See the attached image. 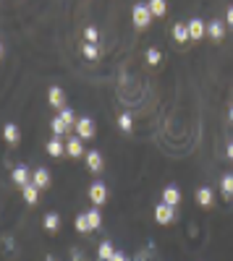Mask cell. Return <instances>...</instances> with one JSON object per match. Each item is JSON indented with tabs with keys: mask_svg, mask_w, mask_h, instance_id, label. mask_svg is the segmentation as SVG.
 <instances>
[{
	"mask_svg": "<svg viewBox=\"0 0 233 261\" xmlns=\"http://www.w3.org/2000/svg\"><path fill=\"white\" fill-rule=\"evenodd\" d=\"M131 16H134V26H139V29H147V26H150V21H152L150 5H142V3H136V5H134Z\"/></svg>",
	"mask_w": 233,
	"mask_h": 261,
	"instance_id": "cell-1",
	"label": "cell"
},
{
	"mask_svg": "<svg viewBox=\"0 0 233 261\" xmlns=\"http://www.w3.org/2000/svg\"><path fill=\"white\" fill-rule=\"evenodd\" d=\"M89 201L95 204V207H102V204L108 201V188H105V183L95 180V183L89 185Z\"/></svg>",
	"mask_w": 233,
	"mask_h": 261,
	"instance_id": "cell-2",
	"label": "cell"
},
{
	"mask_svg": "<svg viewBox=\"0 0 233 261\" xmlns=\"http://www.w3.org/2000/svg\"><path fill=\"white\" fill-rule=\"evenodd\" d=\"M73 130H76L79 138H95V120L92 118H79Z\"/></svg>",
	"mask_w": 233,
	"mask_h": 261,
	"instance_id": "cell-3",
	"label": "cell"
},
{
	"mask_svg": "<svg viewBox=\"0 0 233 261\" xmlns=\"http://www.w3.org/2000/svg\"><path fill=\"white\" fill-rule=\"evenodd\" d=\"M155 219L160 222V225H171V222L175 219L173 207H168V204H157L155 207Z\"/></svg>",
	"mask_w": 233,
	"mask_h": 261,
	"instance_id": "cell-4",
	"label": "cell"
},
{
	"mask_svg": "<svg viewBox=\"0 0 233 261\" xmlns=\"http://www.w3.org/2000/svg\"><path fill=\"white\" fill-rule=\"evenodd\" d=\"M32 183L37 185V188H50V173L45 170V167H37V170L32 173Z\"/></svg>",
	"mask_w": 233,
	"mask_h": 261,
	"instance_id": "cell-5",
	"label": "cell"
},
{
	"mask_svg": "<svg viewBox=\"0 0 233 261\" xmlns=\"http://www.w3.org/2000/svg\"><path fill=\"white\" fill-rule=\"evenodd\" d=\"M181 201V191L175 188V185H165L163 188V204H168V207H178Z\"/></svg>",
	"mask_w": 233,
	"mask_h": 261,
	"instance_id": "cell-6",
	"label": "cell"
},
{
	"mask_svg": "<svg viewBox=\"0 0 233 261\" xmlns=\"http://www.w3.org/2000/svg\"><path fill=\"white\" fill-rule=\"evenodd\" d=\"M11 178H13V183H16V185H21V188H24V185H29V178H32V175H29V167H24V165L13 167Z\"/></svg>",
	"mask_w": 233,
	"mask_h": 261,
	"instance_id": "cell-7",
	"label": "cell"
},
{
	"mask_svg": "<svg viewBox=\"0 0 233 261\" xmlns=\"http://www.w3.org/2000/svg\"><path fill=\"white\" fill-rule=\"evenodd\" d=\"M3 138L11 146H16L18 141H21V130H18V126L16 123H5V128H3Z\"/></svg>",
	"mask_w": 233,
	"mask_h": 261,
	"instance_id": "cell-8",
	"label": "cell"
},
{
	"mask_svg": "<svg viewBox=\"0 0 233 261\" xmlns=\"http://www.w3.org/2000/svg\"><path fill=\"white\" fill-rule=\"evenodd\" d=\"M48 102L53 107H66V94H63V89L60 87H50V91H48Z\"/></svg>",
	"mask_w": 233,
	"mask_h": 261,
	"instance_id": "cell-9",
	"label": "cell"
},
{
	"mask_svg": "<svg viewBox=\"0 0 233 261\" xmlns=\"http://www.w3.org/2000/svg\"><path fill=\"white\" fill-rule=\"evenodd\" d=\"M66 154H68V157H87V154H84V146H81V138H79V136L68 138V144H66Z\"/></svg>",
	"mask_w": 233,
	"mask_h": 261,
	"instance_id": "cell-10",
	"label": "cell"
},
{
	"mask_svg": "<svg viewBox=\"0 0 233 261\" xmlns=\"http://www.w3.org/2000/svg\"><path fill=\"white\" fill-rule=\"evenodd\" d=\"M21 196H24L26 204H32V207H34V204L40 201V188H37L34 183H29V185H24V188H21Z\"/></svg>",
	"mask_w": 233,
	"mask_h": 261,
	"instance_id": "cell-11",
	"label": "cell"
},
{
	"mask_svg": "<svg viewBox=\"0 0 233 261\" xmlns=\"http://www.w3.org/2000/svg\"><path fill=\"white\" fill-rule=\"evenodd\" d=\"M84 160H87V167H89L92 173H100L102 165H105V162H102V157H100V152H87Z\"/></svg>",
	"mask_w": 233,
	"mask_h": 261,
	"instance_id": "cell-12",
	"label": "cell"
},
{
	"mask_svg": "<svg viewBox=\"0 0 233 261\" xmlns=\"http://www.w3.org/2000/svg\"><path fill=\"white\" fill-rule=\"evenodd\" d=\"M186 26H189V37H191V40H202V37H204V24L199 21V18H191Z\"/></svg>",
	"mask_w": 233,
	"mask_h": 261,
	"instance_id": "cell-13",
	"label": "cell"
},
{
	"mask_svg": "<svg viewBox=\"0 0 233 261\" xmlns=\"http://www.w3.org/2000/svg\"><path fill=\"white\" fill-rule=\"evenodd\" d=\"M197 204H199V207H212V188H210V185L197 188Z\"/></svg>",
	"mask_w": 233,
	"mask_h": 261,
	"instance_id": "cell-14",
	"label": "cell"
},
{
	"mask_svg": "<svg viewBox=\"0 0 233 261\" xmlns=\"http://www.w3.org/2000/svg\"><path fill=\"white\" fill-rule=\"evenodd\" d=\"M50 128H53V133L58 136V138H60V136H66L68 130H71V126H68V123H66V120H63V118H53Z\"/></svg>",
	"mask_w": 233,
	"mask_h": 261,
	"instance_id": "cell-15",
	"label": "cell"
},
{
	"mask_svg": "<svg viewBox=\"0 0 233 261\" xmlns=\"http://www.w3.org/2000/svg\"><path fill=\"white\" fill-rule=\"evenodd\" d=\"M42 225H45V230H48V232H55V230L60 227V217H58L55 212H50V214H45Z\"/></svg>",
	"mask_w": 233,
	"mask_h": 261,
	"instance_id": "cell-16",
	"label": "cell"
},
{
	"mask_svg": "<svg viewBox=\"0 0 233 261\" xmlns=\"http://www.w3.org/2000/svg\"><path fill=\"white\" fill-rule=\"evenodd\" d=\"M207 34L212 37V40H223V34H226V29H223V21H220V18H215V21H210V26H207Z\"/></svg>",
	"mask_w": 233,
	"mask_h": 261,
	"instance_id": "cell-17",
	"label": "cell"
},
{
	"mask_svg": "<svg viewBox=\"0 0 233 261\" xmlns=\"http://www.w3.org/2000/svg\"><path fill=\"white\" fill-rule=\"evenodd\" d=\"M147 5H150V13L152 16H165L168 13V3H165V0H150Z\"/></svg>",
	"mask_w": 233,
	"mask_h": 261,
	"instance_id": "cell-18",
	"label": "cell"
},
{
	"mask_svg": "<svg viewBox=\"0 0 233 261\" xmlns=\"http://www.w3.org/2000/svg\"><path fill=\"white\" fill-rule=\"evenodd\" d=\"M173 40H175V42H186V40H191V37H189V26L175 24V26H173Z\"/></svg>",
	"mask_w": 233,
	"mask_h": 261,
	"instance_id": "cell-19",
	"label": "cell"
},
{
	"mask_svg": "<svg viewBox=\"0 0 233 261\" xmlns=\"http://www.w3.org/2000/svg\"><path fill=\"white\" fill-rule=\"evenodd\" d=\"M63 152H66V149H63L60 138H58V136H55V138H50V141H48V154H50V157H60Z\"/></svg>",
	"mask_w": 233,
	"mask_h": 261,
	"instance_id": "cell-20",
	"label": "cell"
},
{
	"mask_svg": "<svg viewBox=\"0 0 233 261\" xmlns=\"http://www.w3.org/2000/svg\"><path fill=\"white\" fill-rule=\"evenodd\" d=\"M87 219H89V227H92V230H97V227L102 225L100 209H97V207H95V209H89V212H87Z\"/></svg>",
	"mask_w": 233,
	"mask_h": 261,
	"instance_id": "cell-21",
	"label": "cell"
},
{
	"mask_svg": "<svg viewBox=\"0 0 233 261\" xmlns=\"http://www.w3.org/2000/svg\"><path fill=\"white\" fill-rule=\"evenodd\" d=\"M118 126H120V130L131 133V130H134V120H131V115H128V113H123V115L118 118Z\"/></svg>",
	"mask_w": 233,
	"mask_h": 261,
	"instance_id": "cell-22",
	"label": "cell"
},
{
	"mask_svg": "<svg viewBox=\"0 0 233 261\" xmlns=\"http://www.w3.org/2000/svg\"><path fill=\"white\" fill-rule=\"evenodd\" d=\"M220 191L226 196H233V175H223L220 178Z\"/></svg>",
	"mask_w": 233,
	"mask_h": 261,
	"instance_id": "cell-23",
	"label": "cell"
},
{
	"mask_svg": "<svg viewBox=\"0 0 233 261\" xmlns=\"http://www.w3.org/2000/svg\"><path fill=\"white\" fill-rule=\"evenodd\" d=\"M97 254H100V261H110V259H113V254H116V251H113V246H110V243H102Z\"/></svg>",
	"mask_w": 233,
	"mask_h": 261,
	"instance_id": "cell-24",
	"label": "cell"
},
{
	"mask_svg": "<svg viewBox=\"0 0 233 261\" xmlns=\"http://www.w3.org/2000/svg\"><path fill=\"white\" fill-rule=\"evenodd\" d=\"M73 227H76L79 232H89L92 227H89V219H87V214H79V217H76V222H73Z\"/></svg>",
	"mask_w": 233,
	"mask_h": 261,
	"instance_id": "cell-25",
	"label": "cell"
},
{
	"mask_svg": "<svg viewBox=\"0 0 233 261\" xmlns=\"http://www.w3.org/2000/svg\"><path fill=\"white\" fill-rule=\"evenodd\" d=\"M73 115H76V113H73V110H71V107H63L58 118H63V120H66V123H68V126L73 128V126H76V118H73Z\"/></svg>",
	"mask_w": 233,
	"mask_h": 261,
	"instance_id": "cell-26",
	"label": "cell"
},
{
	"mask_svg": "<svg viewBox=\"0 0 233 261\" xmlns=\"http://www.w3.org/2000/svg\"><path fill=\"white\" fill-rule=\"evenodd\" d=\"M84 37H87V42H89V44H97V42H100V32L95 29V26L84 29Z\"/></svg>",
	"mask_w": 233,
	"mask_h": 261,
	"instance_id": "cell-27",
	"label": "cell"
},
{
	"mask_svg": "<svg viewBox=\"0 0 233 261\" xmlns=\"http://www.w3.org/2000/svg\"><path fill=\"white\" fill-rule=\"evenodd\" d=\"M81 52H84V58H89V60H95L97 55H100V52H97V47H95V44H89V42L81 47Z\"/></svg>",
	"mask_w": 233,
	"mask_h": 261,
	"instance_id": "cell-28",
	"label": "cell"
},
{
	"mask_svg": "<svg viewBox=\"0 0 233 261\" xmlns=\"http://www.w3.org/2000/svg\"><path fill=\"white\" fill-rule=\"evenodd\" d=\"M147 60H150L152 65H157V63H160V50H147Z\"/></svg>",
	"mask_w": 233,
	"mask_h": 261,
	"instance_id": "cell-29",
	"label": "cell"
},
{
	"mask_svg": "<svg viewBox=\"0 0 233 261\" xmlns=\"http://www.w3.org/2000/svg\"><path fill=\"white\" fill-rule=\"evenodd\" d=\"M110 261H128V259H126V254H120V251H116V254H113V259H110Z\"/></svg>",
	"mask_w": 233,
	"mask_h": 261,
	"instance_id": "cell-30",
	"label": "cell"
},
{
	"mask_svg": "<svg viewBox=\"0 0 233 261\" xmlns=\"http://www.w3.org/2000/svg\"><path fill=\"white\" fill-rule=\"evenodd\" d=\"M226 21H228V26H233V5L226 11Z\"/></svg>",
	"mask_w": 233,
	"mask_h": 261,
	"instance_id": "cell-31",
	"label": "cell"
},
{
	"mask_svg": "<svg viewBox=\"0 0 233 261\" xmlns=\"http://www.w3.org/2000/svg\"><path fill=\"white\" fill-rule=\"evenodd\" d=\"M228 160H233V144H228Z\"/></svg>",
	"mask_w": 233,
	"mask_h": 261,
	"instance_id": "cell-32",
	"label": "cell"
},
{
	"mask_svg": "<svg viewBox=\"0 0 233 261\" xmlns=\"http://www.w3.org/2000/svg\"><path fill=\"white\" fill-rule=\"evenodd\" d=\"M228 118H231V120H233V107H231V110H228Z\"/></svg>",
	"mask_w": 233,
	"mask_h": 261,
	"instance_id": "cell-33",
	"label": "cell"
},
{
	"mask_svg": "<svg viewBox=\"0 0 233 261\" xmlns=\"http://www.w3.org/2000/svg\"><path fill=\"white\" fill-rule=\"evenodd\" d=\"M0 58H3V42H0Z\"/></svg>",
	"mask_w": 233,
	"mask_h": 261,
	"instance_id": "cell-34",
	"label": "cell"
}]
</instances>
